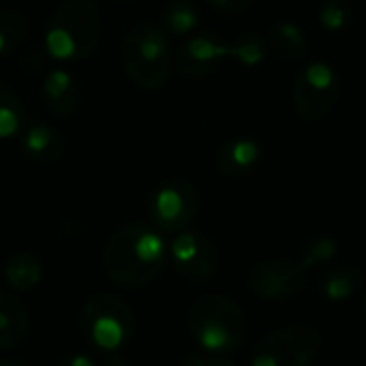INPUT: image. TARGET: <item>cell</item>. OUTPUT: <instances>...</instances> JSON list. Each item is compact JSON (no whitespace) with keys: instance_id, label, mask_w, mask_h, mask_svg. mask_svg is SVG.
Segmentation results:
<instances>
[{"instance_id":"cell-22","label":"cell","mask_w":366,"mask_h":366,"mask_svg":"<svg viewBox=\"0 0 366 366\" xmlns=\"http://www.w3.org/2000/svg\"><path fill=\"white\" fill-rule=\"evenodd\" d=\"M28 34V19L21 11H0V58L15 54Z\"/></svg>"},{"instance_id":"cell-11","label":"cell","mask_w":366,"mask_h":366,"mask_svg":"<svg viewBox=\"0 0 366 366\" xmlns=\"http://www.w3.org/2000/svg\"><path fill=\"white\" fill-rule=\"evenodd\" d=\"M169 262L187 281L208 283L217 274L219 255L214 242L206 234L184 229L174 234V240L169 242Z\"/></svg>"},{"instance_id":"cell-13","label":"cell","mask_w":366,"mask_h":366,"mask_svg":"<svg viewBox=\"0 0 366 366\" xmlns=\"http://www.w3.org/2000/svg\"><path fill=\"white\" fill-rule=\"evenodd\" d=\"M262 159V148L253 137L227 139L217 152V167L223 176L240 178L255 172Z\"/></svg>"},{"instance_id":"cell-10","label":"cell","mask_w":366,"mask_h":366,"mask_svg":"<svg viewBox=\"0 0 366 366\" xmlns=\"http://www.w3.org/2000/svg\"><path fill=\"white\" fill-rule=\"evenodd\" d=\"M307 274L296 259H264L251 268L249 290L266 302H287L305 292L309 283Z\"/></svg>"},{"instance_id":"cell-18","label":"cell","mask_w":366,"mask_h":366,"mask_svg":"<svg viewBox=\"0 0 366 366\" xmlns=\"http://www.w3.org/2000/svg\"><path fill=\"white\" fill-rule=\"evenodd\" d=\"M28 127V114L11 86L0 81V139H15L19 137Z\"/></svg>"},{"instance_id":"cell-15","label":"cell","mask_w":366,"mask_h":366,"mask_svg":"<svg viewBox=\"0 0 366 366\" xmlns=\"http://www.w3.org/2000/svg\"><path fill=\"white\" fill-rule=\"evenodd\" d=\"M365 274L356 266H330L324 268L317 279V292L328 302H345L360 292Z\"/></svg>"},{"instance_id":"cell-23","label":"cell","mask_w":366,"mask_h":366,"mask_svg":"<svg viewBox=\"0 0 366 366\" xmlns=\"http://www.w3.org/2000/svg\"><path fill=\"white\" fill-rule=\"evenodd\" d=\"M352 19V6L345 0H324L320 6V21L326 30L339 32L347 28Z\"/></svg>"},{"instance_id":"cell-9","label":"cell","mask_w":366,"mask_h":366,"mask_svg":"<svg viewBox=\"0 0 366 366\" xmlns=\"http://www.w3.org/2000/svg\"><path fill=\"white\" fill-rule=\"evenodd\" d=\"M341 94V79L328 62L307 64L294 84V109L300 118L317 122L326 118Z\"/></svg>"},{"instance_id":"cell-20","label":"cell","mask_w":366,"mask_h":366,"mask_svg":"<svg viewBox=\"0 0 366 366\" xmlns=\"http://www.w3.org/2000/svg\"><path fill=\"white\" fill-rule=\"evenodd\" d=\"M163 30L176 36L191 34L199 24V9L191 0H169L161 13Z\"/></svg>"},{"instance_id":"cell-4","label":"cell","mask_w":366,"mask_h":366,"mask_svg":"<svg viewBox=\"0 0 366 366\" xmlns=\"http://www.w3.org/2000/svg\"><path fill=\"white\" fill-rule=\"evenodd\" d=\"M101 36V17L92 0H66L49 19L45 49L56 60H84L92 56Z\"/></svg>"},{"instance_id":"cell-3","label":"cell","mask_w":366,"mask_h":366,"mask_svg":"<svg viewBox=\"0 0 366 366\" xmlns=\"http://www.w3.org/2000/svg\"><path fill=\"white\" fill-rule=\"evenodd\" d=\"M120 62L124 73L144 90L161 88L174 66L172 47L163 26L142 21L133 26L120 47Z\"/></svg>"},{"instance_id":"cell-28","label":"cell","mask_w":366,"mask_h":366,"mask_svg":"<svg viewBox=\"0 0 366 366\" xmlns=\"http://www.w3.org/2000/svg\"><path fill=\"white\" fill-rule=\"evenodd\" d=\"M0 366H32L30 362L24 360H0Z\"/></svg>"},{"instance_id":"cell-16","label":"cell","mask_w":366,"mask_h":366,"mask_svg":"<svg viewBox=\"0 0 366 366\" xmlns=\"http://www.w3.org/2000/svg\"><path fill=\"white\" fill-rule=\"evenodd\" d=\"M30 328L28 309L24 302L6 292H0V350L17 347Z\"/></svg>"},{"instance_id":"cell-17","label":"cell","mask_w":366,"mask_h":366,"mask_svg":"<svg viewBox=\"0 0 366 366\" xmlns=\"http://www.w3.org/2000/svg\"><path fill=\"white\" fill-rule=\"evenodd\" d=\"M266 43H268V51H272L277 58H281L285 62H300L309 51L305 32L292 21L272 24L268 30Z\"/></svg>"},{"instance_id":"cell-12","label":"cell","mask_w":366,"mask_h":366,"mask_svg":"<svg viewBox=\"0 0 366 366\" xmlns=\"http://www.w3.org/2000/svg\"><path fill=\"white\" fill-rule=\"evenodd\" d=\"M19 148L34 163H56L66 150V137L51 124H34L19 135Z\"/></svg>"},{"instance_id":"cell-19","label":"cell","mask_w":366,"mask_h":366,"mask_svg":"<svg viewBox=\"0 0 366 366\" xmlns=\"http://www.w3.org/2000/svg\"><path fill=\"white\" fill-rule=\"evenodd\" d=\"M43 266L32 253H15L4 264V279L17 292H30L39 285Z\"/></svg>"},{"instance_id":"cell-21","label":"cell","mask_w":366,"mask_h":366,"mask_svg":"<svg viewBox=\"0 0 366 366\" xmlns=\"http://www.w3.org/2000/svg\"><path fill=\"white\" fill-rule=\"evenodd\" d=\"M337 253H339V242L332 236H313L300 247L296 262L307 272L309 270H324L332 264Z\"/></svg>"},{"instance_id":"cell-26","label":"cell","mask_w":366,"mask_h":366,"mask_svg":"<svg viewBox=\"0 0 366 366\" xmlns=\"http://www.w3.org/2000/svg\"><path fill=\"white\" fill-rule=\"evenodd\" d=\"M56 366H97V362L90 356L75 352V354H69L66 358H62Z\"/></svg>"},{"instance_id":"cell-5","label":"cell","mask_w":366,"mask_h":366,"mask_svg":"<svg viewBox=\"0 0 366 366\" xmlns=\"http://www.w3.org/2000/svg\"><path fill=\"white\" fill-rule=\"evenodd\" d=\"M268 54V43L257 34H247L234 43H223L210 34H199L182 43L174 56V69L189 79L206 77L227 58H236L247 66L259 64Z\"/></svg>"},{"instance_id":"cell-29","label":"cell","mask_w":366,"mask_h":366,"mask_svg":"<svg viewBox=\"0 0 366 366\" xmlns=\"http://www.w3.org/2000/svg\"><path fill=\"white\" fill-rule=\"evenodd\" d=\"M362 311H365V322H366V292H365V300H362Z\"/></svg>"},{"instance_id":"cell-2","label":"cell","mask_w":366,"mask_h":366,"mask_svg":"<svg viewBox=\"0 0 366 366\" xmlns=\"http://www.w3.org/2000/svg\"><path fill=\"white\" fill-rule=\"evenodd\" d=\"M249 324L240 305L223 294L199 298L189 313V332L199 350L223 356L238 350L247 337Z\"/></svg>"},{"instance_id":"cell-1","label":"cell","mask_w":366,"mask_h":366,"mask_svg":"<svg viewBox=\"0 0 366 366\" xmlns=\"http://www.w3.org/2000/svg\"><path fill=\"white\" fill-rule=\"evenodd\" d=\"M169 262V244L152 225H124L105 244L103 268L122 287H144L154 281Z\"/></svg>"},{"instance_id":"cell-27","label":"cell","mask_w":366,"mask_h":366,"mask_svg":"<svg viewBox=\"0 0 366 366\" xmlns=\"http://www.w3.org/2000/svg\"><path fill=\"white\" fill-rule=\"evenodd\" d=\"M103 366H131V365L127 362V358H122V356H116V354H112V356H107V358H105Z\"/></svg>"},{"instance_id":"cell-7","label":"cell","mask_w":366,"mask_h":366,"mask_svg":"<svg viewBox=\"0 0 366 366\" xmlns=\"http://www.w3.org/2000/svg\"><path fill=\"white\" fill-rule=\"evenodd\" d=\"M322 350V335L309 324H294L262 337L251 354V366H311Z\"/></svg>"},{"instance_id":"cell-14","label":"cell","mask_w":366,"mask_h":366,"mask_svg":"<svg viewBox=\"0 0 366 366\" xmlns=\"http://www.w3.org/2000/svg\"><path fill=\"white\" fill-rule=\"evenodd\" d=\"M79 84L66 69H51L43 79V99L51 114L66 118L79 105Z\"/></svg>"},{"instance_id":"cell-24","label":"cell","mask_w":366,"mask_h":366,"mask_svg":"<svg viewBox=\"0 0 366 366\" xmlns=\"http://www.w3.org/2000/svg\"><path fill=\"white\" fill-rule=\"evenodd\" d=\"M253 2L255 0H208V4L223 13H244L253 6Z\"/></svg>"},{"instance_id":"cell-6","label":"cell","mask_w":366,"mask_h":366,"mask_svg":"<svg viewBox=\"0 0 366 366\" xmlns=\"http://www.w3.org/2000/svg\"><path fill=\"white\" fill-rule=\"evenodd\" d=\"M81 330L90 343L107 354L122 350L135 332L131 307L116 294H94L81 309Z\"/></svg>"},{"instance_id":"cell-8","label":"cell","mask_w":366,"mask_h":366,"mask_svg":"<svg viewBox=\"0 0 366 366\" xmlns=\"http://www.w3.org/2000/svg\"><path fill=\"white\" fill-rule=\"evenodd\" d=\"M199 210V195L189 180L172 178L154 189L148 217L157 232L161 234H180L189 229Z\"/></svg>"},{"instance_id":"cell-25","label":"cell","mask_w":366,"mask_h":366,"mask_svg":"<svg viewBox=\"0 0 366 366\" xmlns=\"http://www.w3.org/2000/svg\"><path fill=\"white\" fill-rule=\"evenodd\" d=\"M180 366H234L232 362L214 356V358H208V356H189Z\"/></svg>"}]
</instances>
